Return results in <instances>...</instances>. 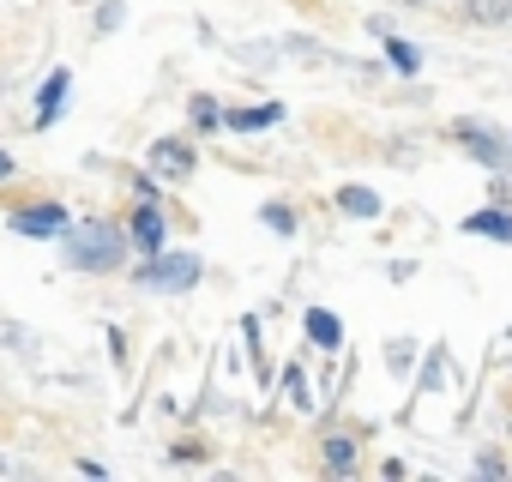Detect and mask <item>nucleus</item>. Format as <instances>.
<instances>
[{
    "label": "nucleus",
    "mask_w": 512,
    "mask_h": 482,
    "mask_svg": "<svg viewBox=\"0 0 512 482\" xmlns=\"http://www.w3.org/2000/svg\"><path fill=\"white\" fill-rule=\"evenodd\" d=\"M121 254H127V229L121 223L91 217V223H73L67 229V266L73 272H115Z\"/></svg>",
    "instance_id": "obj_1"
},
{
    "label": "nucleus",
    "mask_w": 512,
    "mask_h": 482,
    "mask_svg": "<svg viewBox=\"0 0 512 482\" xmlns=\"http://www.w3.org/2000/svg\"><path fill=\"white\" fill-rule=\"evenodd\" d=\"M139 284H151V290H193L199 284V260L193 254H163V260H151L139 272Z\"/></svg>",
    "instance_id": "obj_2"
},
{
    "label": "nucleus",
    "mask_w": 512,
    "mask_h": 482,
    "mask_svg": "<svg viewBox=\"0 0 512 482\" xmlns=\"http://www.w3.org/2000/svg\"><path fill=\"white\" fill-rule=\"evenodd\" d=\"M13 229H19V235H61V229H67V205H55V199L25 205V211H13Z\"/></svg>",
    "instance_id": "obj_3"
},
{
    "label": "nucleus",
    "mask_w": 512,
    "mask_h": 482,
    "mask_svg": "<svg viewBox=\"0 0 512 482\" xmlns=\"http://www.w3.org/2000/svg\"><path fill=\"white\" fill-rule=\"evenodd\" d=\"M127 235L139 241L145 254H163V211H157V199H145L139 211H133V223H127Z\"/></svg>",
    "instance_id": "obj_4"
},
{
    "label": "nucleus",
    "mask_w": 512,
    "mask_h": 482,
    "mask_svg": "<svg viewBox=\"0 0 512 482\" xmlns=\"http://www.w3.org/2000/svg\"><path fill=\"white\" fill-rule=\"evenodd\" d=\"M151 169L169 175V181H181V175H193V151H187L181 139H157V145H151Z\"/></svg>",
    "instance_id": "obj_5"
},
{
    "label": "nucleus",
    "mask_w": 512,
    "mask_h": 482,
    "mask_svg": "<svg viewBox=\"0 0 512 482\" xmlns=\"http://www.w3.org/2000/svg\"><path fill=\"white\" fill-rule=\"evenodd\" d=\"M67 91H73V73H49V79H43V91H37V127H55Z\"/></svg>",
    "instance_id": "obj_6"
},
{
    "label": "nucleus",
    "mask_w": 512,
    "mask_h": 482,
    "mask_svg": "<svg viewBox=\"0 0 512 482\" xmlns=\"http://www.w3.org/2000/svg\"><path fill=\"white\" fill-rule=\"evenodd\" d=\"M458 139H464V145H470V151H476L488 169H500V163H506V151H500V139H494L488 127H476V121H458Z\"/></svg>",
    "instance_id": "obj_7"
},
{
    "label": "nucleus",
    "mask_w": 512,
    "mask_h": 482,
    "mask_svg": "<svg viewBox=\"0 0 512 482\" xmlns=\"http://www.w3.org/2000/svg\"><path fill=\"white\" fill-rule=\"evenodd\" d=\"M278 115H284V109H278V103H260V109H229V115H223V121H229V127H235V133H260V127H272V121H278Z\"/></svg>",
    "instance_id": "obj_8"
},
{
    "label": "nucleus",
    "mask_w": 512,
    "mask_h": 482,
    "mask_svg": "<svg viewBox=\"0 0 512 482\" xmlns=\"http://www.w3.org/2000/svg\"><path fill=\"white\" fill-rule=\"evenodd\" d=\"M308 338H314L320 350H338V344H344V326H338V314L314 308V314H308Z\"/></svg>",
    "instance_id": "obj_9"
},
{
    "label": "nucleus",
    "mask_w": 512,
    "mask_h": 482,
    "mask_svg": "<svg viewBox=\"0 0 512 482\" xmlns=\"http://www.w3.org/2000/svg\"><path fill=\"white\" fill-rule=\"evenodd\" d=\"M464 229H470V235H494V241H512V217H506V211H476V217H464Z\"/></svg>",
    "instance_id": "obj_10"
},
{
    "label": "nucleus",
    "mask_w": 512,
    "mask_h": 482,
    "mask_svg": "<svg viewBox=\"0 0 512 482\" xmlns=\"http://www.w3.org/2000/svg\"><path fill=\"white\" fill-rule=\"evenodd\" d=\"M338 205H344L350 217H374V211H380V199H374L368 187H344V193H338Z\"/></svg>",
    "instance_id": "obj_11"
},
{
    "label": "nucleus",
    "mask_w": 512,
    "mask_h": 482,
    "mask_svg": "<svg viewBox=\"0 0 512 482\" xmlns=\"http://www.w3.org/2000/svg\"><path fill=\"white\" fill-rule=\"evenodd\" d=\"M386 55H392V67H398V73H416V61H422V55H416L410 43H398V37H386Z\"/></svg>",
    "instance_id": "obj_12"
},
{
    "label": "nucleus",
    "mask_w": 512,
    "mask_h": 482,
    "mask_svg": "<svg viewBox=\"0 0 512 482\" xmlns=\"http://www.w3.org/2000/svg\"><path fill=\"white\" fill-rule=\"evenodd\" d=\"M193 121H199V127H217V121H223V115H217V109H211V97H193Z\"/></svg>",
    "instance_id": "obj_13"
},
{
    "label": "nucleus",
    "mask_w": 512,
    "mask_h": 482,
    "mask_svg": "<svg viewBox=\"0 0 512 482\" xmlns=\"http://www.w3.org/2000/svg\"><path fill=\"white\" fill-rule=\"evenodd\" d=\"M326 458L344 470V464H350V440H344V434H332V440H326Z\"/></svg>",
    "instance_id": "obj_14"
},
{
    "label": "nucleus",
    "mask_w": 512,
    "mask_h": 482,
    "mask_svg": "<svg viewBox=\"0 0 512 482\" xmlns=\"http://www.w3.org/2000/svg\"><path fill=\"white\" fill-rule=\"evenodd\" d=\"M266 223H272V229H284V235H290V229H296V217H290V211H284V205H266Z\"/></svg>",
    "instance_id": "obj_15"
},
{
    "label": "nucleus",
    "mask_w": 512,
    "mask_h": 482,
    "mask_svg": "<svg viewBox=\"0 0 512 482\" xmlns=\"http://www.w3.org/2000/svg\"><path fill=\"white\" fill-rule=\"evenodd\" d=\"M121 25V7H115V0H103V13H97V31H115Z\"/></svg>",
    "instance_id": "obj_16"
},
{
    "label": "nucleus",
    "mask_w": 512,
    "mask_h": 482,
    "mask_svg": "<svg viewBox=\"0 0 512 482\" xmlns=\"http://www.w3.org/2000/svg\"><path fill=\"white\" fill-rule=\"evenodd\" d=\"M0 175H13V157H7V151H0Z\"/></svg>",
    "instance_id": "obj_17"
}]
</instances>
